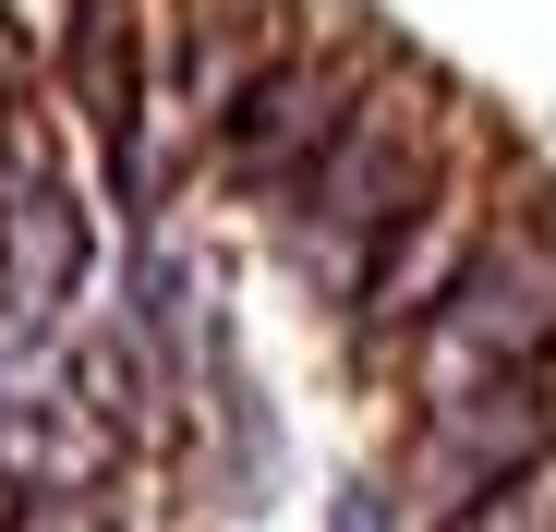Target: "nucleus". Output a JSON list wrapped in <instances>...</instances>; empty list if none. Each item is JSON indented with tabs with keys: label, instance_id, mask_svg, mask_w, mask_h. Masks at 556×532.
<instances>
[{
	"label": "nucleus",
	"instance_id": "1",
	"mask_svg": "<svg viewBox=\"0 0 556 532\" xmlns=\"http://www.w3.org/2000/svg\"><path fill=\"white\" fill-rule=\"evenodd\" d=\"M435 194V85H363L351 122L327 134V157L303 169L291 194H278V242H291V266L351 303L363 291V266H376V242Z\"/></svg>",
	"mask_w": 556,
	"mask_h": 532
},
{
	"label": "nucleus",
	"instance_id": "2",
	"mask_svg": "<svg viewBox=\"0 0 556 532\" xmlns=\"http://www.w3.org/2000/svg\"><path fill=\"white\" fill-rule=\"evenodd\" d=\"M520 472H556V351L496 364L472 388H435L412 423V508L424 520L484 484H520Z\"/></svg>",
	"mask_w": 556,
	"mask_h": 532
},
{
	"label": "nucleus",
	"instance_id": "3",
	"mask_svg": "<svg viewBox=\"0 0 556 532\" xmlns=\"http://www.w3.org/2000/svg\"><path fill=\"white\" fill-rule=\"evenodd\" d=\"M85 266H98V218H85L73 169L49 157L37 122L0 110V327L13 339L61 327V303L85 291Z\"/></svg>",
	"mask_w": 556,
	"mask_h": 532
},
{
	"label": "nucleus",
	"instance_id": "4",
	"mask_svg": "<svg viewBox=\"0 0 556 532\" xmlns=\"http://www.w3.org/2000/svg\"><path fill=\"white\" fill-rule=\"evenodd\" d=\"M532 351H556V266L508 230L472 242V266L447 279V303L412 327V388H472L496 364H532Z\"/></svg>",
	"mask_w": 556,
	"mask_h": 532
},
{
	"label": "nucleus",
	"instance_id": "5",
	"mask_svg": "<svg viewBox=\"0 0 556 532\" xmlns=\"http://www.w3.org/2000/svg\"><path fill=\"white\" fill-rule=\"evenodd\" d=\"M351 98H363L351 61H327V49H266V73L206 122L218 182H230V194H291L303 169L327 157V134L351 122Z\"/></svg>",
	"mask_w": 556,
	"mask_h": 532
},
{
	"label": "nucleus",
	"instance_id": "6",
	"mask_svg": "<svg viewBox=\"0 0 556 532\" xmlns=\"http://www.w3.org/2000/svg\"><path fill=\"white\" fill-rule=\"evenodd\" d=\"M61 85H73L85 134L110 145V182H122V206H146V194H157V145H146L157 85H146V13H134V0H85V13H73Z\"/></svg>",
	"mask_w": 556,
	"mask_h": 532
},
{
	"label": "nucleus",
	"instance_id": "7",
	"mask_svg": "<svg viewBox=\"0 0 556 532\" xmlns=\"http://www.w3.org/2000/svg\"><path fill=\"white\" fill-rule=\"evenodd\" d=\"M472 242H484V230H472V206L435 182V194L376 242V266H363V291H351V327H363V339H412V327L447 303V279L472 266Z\"/></svg>",
	"mask_w": 556,
	"mask_h": 532
},
{
	"label": "nucleus",
	"instance_id": "8",
	"mask_svg": "<svg viewBox=\"0 0 556 532\" xmlns=\"http://www.w3.org/2000/svg\"><path fill=\"white\" fill-rule=\"evenodd\" d=\"M122 460V423L85 411L73 388H13L0 400V484L13 496H98Z\"/></svg>",
	"mask_w": 556,
	"mask_h": 532
},
{
	"label": "nucleus",
	"instance_id": "9",
	"mask_svg": "<svg viewBox=\"0 0 556 532\" xmlns=\"http://www.w3.org/2000/svg\"><path fill=\"white\" fill-rule=\"evenodd\" d=\"M435 532H556V484H544V472H520V484H484V496L435 508Z\"/></svg>",
	"mask_w": 556,
	"mask_h": 532
},
{
	"label": "nucleus",
	"instance_id": "10",
	"mask_svg": "<svg viewBox=\"0 0 556 532\" xmlns=\"http://www.w3.org/2000/svg\"><path fill=\"white\" fill-rule=\"evenodd\" d=\"M13 532H110L98 496H13Z\"/></svg>",
	"mask_w": 556,
	"mask_h": 532
},
{
	"label": "nucleus",
	"instance_id": "11",
	"mask_svg": "<svg viewBox=\"0 0 556 532\" xmlns=\"http://www.w3.org/2000/svg\"><path fill=\"white\" fill-rule=\"evenodd\" d=\"M327 532H400V520H388L376 484H339V496H327Z\"/></svg>",
	"mask_w": 556,
	"mask_h": 532
}]
</instances>
